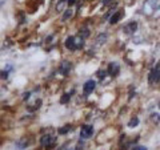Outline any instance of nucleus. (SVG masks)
<instances>
[{"label": "nucleus", "mask_w": 160, "mask_h": 150, "mask_svg": "<svg viewBox=\"0 0 160 150\" xmlns=\"http://www.w3.org/2000/svg\"><path fill=\"white\" fill-rule=\"evenodd\" d=\"M84 43H83V37L82 36H69L66 40V47L69 51H76V49L83 48Z\"/></svg>", "instance_id": "f257e3e1"}, {"label": "nucleus", "mask_w": 160, "mask_h": 150, "mask_svg": "<svg viewBox=\"0 0 160 150\" xmlns=\"http://www.w3.org/2000/svg\"><path fill=\"white\" fill-rule=\"evenodd\" d=\"M156 9H160V0H147L143 6V11L147 15H152Z\"/></svg>", "instance_id": "f03ea898"}, {"label": "nucleus", "mask_w": 160, "mask_h": 150, "mask_svg": "<svg viewBox=\"0 0 160 150\" xmlns=\"http://www.w3.org/2000/svg\"><path fill=\"white\" fill-rule=\"evenodd\" d=\"M42 145L44 148H47V149H51V148H53L55 146V143H56V138L55 137H52V136H44L43 138H42Z\"/></svg>", "instance_id": "7ed1b4c3"}, {"label": "nucleus", "mask_w": 160, "mask_h": 150, "mask_svg": "<svg viewBox=\"0 0 160 150\" xmlns=\"http://www.w3.org/2000/svg\"><path fill=\"white\" fill-rule=\"evenodd\" d=\"M92 134H93V128H92V126H88V125L83 126V128H82V130H80V137H82L83 139L91 138Z\"/></svg>", "instance_id": "20e7f679"}, {"label": "nucleus", "mask_w": 160, "mask_h": 150, "mask_svg": "<svg viewBox=\"0 0 160 150\" xmlns=\"http://www.w3.org/2000/svg\"><path fill=\"white\" fill-rule=\"evenodd\" d=\"M95 81L93 80H88V81L84 84V87H83V92L84 94H91L93 91H95Z\"/></svg>", "instance_id": "39448f33"}, {"label": "nucleus", "mask_w": 160, "mask_h": 150, "mask_svg": "<svg viewBox=\"0 0 160 150\" xmlns=\"http://www.w3.org/2000/svg\"><path fill=\"white\" fill-rule=\"evenodd\" d=\"M159 80H160V63L158 64V67L149 73V82L159 81Z\"/></svg>", "instance_id": "423d86ee"}, {"label": "nucleus", "mask_w": 160, "mask_h": 150, "mask_svg": "<svg viewBox=\"0 0 160 150\" xmlns=\"http://www.w3.org/2000/svg\"><path fill=\"white\" fill-rule=\"evenodd\" d=\"M119 71H120V67L118 63H111L108 65V73L111 74V76H118Z\"/></svg>", "instance_id": "0eeeda50"}, {"label": "nucleus", "mask_w": 160, "mask_h": 150, "mask_svg": "<svg viewBox=\"0 0 160 150\" xmlns=\"http://www.w3.org/2000/svg\"><path fill=\"white\" fill-rule=\"evenodd\" d=\"M69 71H71V64L67 63V61L62 63V65H60V72H62L64 76H67V74L69 73Z\"/></svg>", "instance_id": "6e6552de"}, {"label": "nucleus", "mask_w": 160, "mask_h": 150, "mask_svg": "<svg viewBox=\"0 0 160 150\" xmlns=\"http://www.w3.org/2000/svg\"><path fill=\"white\" fill-rule=\"evenodd\" d=\"M123 15H124L123 11H118L116 13H113L112 16H111V19H109V23H111V24H116L119 20L123 17Z\"/></svg>", "instance_id": "1a4fd4ad"}, {"label": "nucleus", "mask_w": 160, "mask_h": 150, "mask_svg": "<svg viewBox=\"0 0 160 150\" xmlns=\"http://www.w3.org/2000/svg\"><path fill=\"white\" fill-rule=\"evenodd\" d=\"M136 28H138V24L135 23V21H132V23H129L128 26L126 27V32L127 33H132V32L136 31Z\"/></svg>", "instance_id": "9d476101"}, {"label": "nucleus", "mask_w": 160, "mask_h": 150, "mask_svg": "<svg viewBox=\"0 0 160 150\" xmlns=\"http://www.w3.org/2000/svg\"><path fill=\"white\" fill-rule=\"evenodd\" d=\"M72 9H68V11H66V13H64V16H63V21H66V20L67 19H69V17H71L72 16Z\"/></svg>", "instance_id": "9b49d317"}, {"label": "nucleus", "mask_w": 160, "mask_h": 150, "mask_svg": "<svg viewBox=\"0 0 160 150\" xmlns=\"http://www.w3.org/2000/svg\"><path fill=\"white\" fill-rule=\"evenodd\" d=\"M138 124H139V120H138V118H132L131 121L128 122V126H129V128H132V126H136Z\"/></svg>", "instance_id": "f8f14e48"}, {"label": "nucleus", "mask_w": 160, "mask_h": 150, "mask_svg": "<svg viewBox=\"0 0 160 150\" xmlns=\"http://www.w3.org/2000/svg\"><path fill=\"white\" fill-rule=\"evenodd\" d=\"M69 97H71L69 94H64V97H62V100H60V102H62V104H66V102L68 101V100H69Z\"/></svg>", "instance_id": "ddd939ff"}, {"label": "nucleus", "mask_w": 160, "mask_h": 150, "mask_svg": "<svg viewBox=\"0 0 160 150\" xmlns=\"http://www.w3.org/2000/svg\"><path fill=\"white\" fill-rule=\"evenodd\" d=\"M69 129H71V126H68V125H67V126H64V129H60L59 133H60V134H66V133L69 130Z\"/></svg>", "instance_id": "4468645a"}, {"label": "nucleus", "mask_w": 160, "mask_h": 150, "mask_svg": "<svg viewBox=\"0 0 160 150\" xmlns=\"http://www.w3.org/2000/svg\"><path fill=\"white\" fill-rule=\"evenodd\" d=\"M152 121L153 122H159L160 121V116H159V114H156V113H155V114H152Z\"/></svg>", "instance_id": "2eb2a0df"}, {"label": "nucleus", "mask_w": 160, "mask_h": 150, "mask_svg": "<svg viewBox=\"0 0 160 150\" xmlns=\"http://www.w3.org/2000/svg\"><path fill=\"white\" fill-rule=\"evenodd\" d=\"M88 36V29L87 28H83L82 29V37L84 39V37H87Z\"/></svg>", "instance_id": "dca6fc26"}, {"label": "nucleus", "mask_w": 160, "mask_h": 150, "mask_svg": "<svg viewBox=\"0 0 160 150\" xmlns=\"http://www.w3.org/2000/svg\"><path fill=\"white\" fill-rule=\"evenodd\" d=\"M132 150H147V149L144 148V146H136V148H133Z\"/></svg>", "instance_id": "f3484780"}, {"label": "nucleus", "mask_w": 160, "mask_h": 150, "mask_svg": "<svg viewBox=\"0 0 160 150\" xmlns=\"http://www.w3.org/2000/svg\"><path fill=\"white\" fill-rule=\"evenodd\" d=\"M112 2H113V0H102V3L106 4V6H107V4H109V3H112Z\"/></svg>", "instance_id": "a211bd4d"}, {"label": "nucleus", "mask_w": 160, "mask_h": 150, "mask_svg": "<svg viewBox=\"0 0 160 150\" xmlns=\"http://www.w3.org/2000/svg\"><path fill=\"white\" fill-rule=\"evenodd\" d=\"M4 3H6V0H0V8L4 6Z\"/></svg>", "instance_id": "6ab92c4d"}, {"label": "nucleus", "mask_w": 160, "mask_h": 150, "mask_svg": "<svg viewBox=\"0 0 160 150\" xmlns=\"http://www.w3.org/2000/svg\"><path fill=\"white\" fill-rule=\"evenodd\" d=\"M159 108H160V101H159Z\"/></svg>", "instance_id": "aec40b11"}]
</instances>
